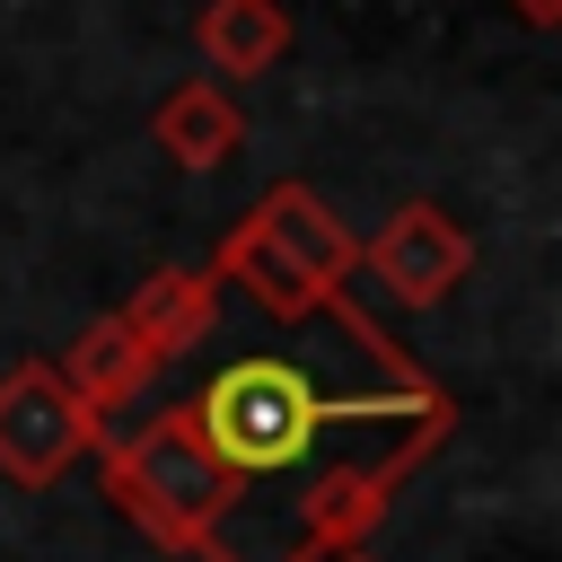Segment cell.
<instances>
[{
  "mask_svg": "<svg viewBox=\"0 0 562 562\" xmlns=\"http://www.w3.org/2000/svg\"><path fill=\"white\" fill-rule=\"evenodd\" d=\"M351 272H360V237L325 211V193L316 184H272L228 237H220V255H211V281H237L263 316H281V325H299V316H334V325H351V342L404 386V395H422L430 378L351 307Z\"/></svg>",
  "mask_w": 562,
  "mask_h": 562,
  "instance_id": "cell-1",
  "label": "cell"
},
{
  "mask_svg": "<svg viewBox=\"0 0 562 562\" xmlns=\"http://www.w3.org/2000/svg\"><path fill=\"white\" fill-rule=\"evenodd\" d=\"M97 448H105V492H114V509H123L158 553H184V562H246V553L220 544V518L237 509L246 483L211 457V439L193 430L184 404L158 413V422H140V430H123V439H97Z\"/></svg>",
  "mask_w": 562,
  "mask_h": 562,
  "instance_id": "cell-2",
  "label": "cell"
},
{
  "mask_svg": "<svg viewBox=\"0 0 562 562\" xmlns=\"http://www.w3.org/2000/svg\"><path fill=\"white\" fill-rule=\"evenodd\" d=\"M193 430L211 439V457L246 483V474H290L307 448H316V430L334 422V404L316 395V378L299 369V360H272V351H255V360H228L193 404Z\"/></svg>",
  "mask_w": 562,
  "mask_h": 562,
  "instance_id": "cell-3",
  "label": "cell"
},
{
  "mask_svg": "<svg viewBox=\"0 0 562 562\" xmlns=\"http://www.w3.org/2000/svg\"><path fill=\"white\" fill-rule=\"evenodd\" d=\"M457 430V404L448 395H430L422 413H413V430L386 448V457H369V465H334L307 501H299V544H290V562H334V553H360L378 527H386V509H395V492L439 457V439Z\"/></svg>",
  "mask_w": 562,
  "mask_h": 562,
  "instance_id": "cell-4",
  "label": "cell"
},
{
  "mask_svg": "<svg viewBox=\"0 0 562 562\" xmlns=\"http://www.w3.org/2000/svg\"><path fill=\"white\" fill-rule=\"evenodd\" d=\"M97 439H105V422L61 386L53 360H18V369L0 378V483L44 492V483H61Z\"/></svg>",
  "mask_w": 562,
  "mask_h": 562,
  "instance_id": "cell-5",
  "label": "cell"
},
{
  "mask_svg": "<svg viewBox=\"0 0 562 562\" xmlns=\"http://www.w3.org/2000/svg\"><path fill=\"white\" fill-rule=\"evenodd\" d=\"M360 263L404 299V307H439L465 272H474V237L457 228V211H439V202H395L386 211V228L360 246Z\"/></svg>",
  "mask_w": 562,
  "mask_h": 562,
  "instance_id": "cell-6",
  "label": "cell"
},
{
  "mask_svg": "<svg viewBox=\"0 0 562 562\" xmlns=\"http://www.w3.org/2000/svg\"><path fill=\"white\" fill-rule=\"evenodd\" d=\"M114 316H123V325L140 334V351L167 369V360H184V351L211 342V325H220V281H211V263H202V272H193V263H167V272H149Z\"/></svg>",
  "mask_w": 562,
  "mask_h": 562,
  "instance_id": "cell-7",
  "label": "cell"
},
{
  "mask_svg": "<svg viewBox=\"0 0 562 562\" xmlns=\"http://www.w3.org/2000/svg\"><path fill=\"white\" fill-rule=\"evenodd\" d=\"M149 140H158L184 176H211V167H228V158L246 149V114H237V97H228L220 79H176V88L158 97V114H149Z\"/></svg>",
  "mask_w": 562,
  "mask_h": 562,
  "instance_id": "cell-8",
  "label": "cell"
},
{
  "mask_svg": "<svg viewBox=\"0 0 562 562\" xmlns=\"http://www.w3.org/2000/svg\"><path fill=\"white\" fill-rule=\"evenodd\" d=\"M53 369H61V386H70V395H79L97 422H105V413H123V404H132V395L158 378V360L140 351V334H132L123 316L79 325V334H70V351H61Z\"/></svg>",
  "mask_w": 562,
  "mask_h": 562,
  "instance_id": "cell-9",
  "label": "cell"
},
{
  "mask_svg": "<svg viewBox=\"0 0 562 562\" xmlns=\"http://www.w3.org/2000/svg\"><path fill=\"white\" fill-rule=\"evenodd\" d=\"M193 44H202V61L220 79H263L290 53V9L281 0H202Z\"/></svg>",
  "mask_w": 562,
  "mask_h": 562,
  "instance_id": "cell-10",
  "label": "cell"
},
{
  "mask_svg": "<svg viewBox=\"0 0 562 562\" xmlns=\"http://www.w3.org/2000/svg\"><path fill=\"white\" fill-rule=\"evenodd\" d=\"M509 9H518L527 26H562V0H509Z\"/></svg>",
  "mask_w": 562,
  "mask_h": 562,
  "instance_id": "cell-11",
  "label": "cell"
},
{
  "mask_svg": "<svg viewBox=\"0 0 562 562\" xmlns=\"http://www.w3.org/2000/svg\"><path fill=\"white\" fill-rule=\"evenodd\" d=\"M334 562H378V553H369V544H360V553H334Z\"/></svg>",
  "mask_w": 562,
  "mask_h": 562,
  "instance_id": "cell-12",
  "label": "cell"
}]
</instances>
